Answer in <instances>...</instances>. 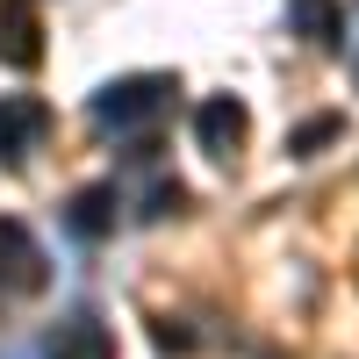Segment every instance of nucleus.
I'll list each match as a JSON object with an SVG mask.
<instances>
[{
    "label": "nucleus",
    "mask_w": 359,
    "mask_h": 359,
    "mask_svg": "<svg viewBox=\"0 0 359 359\" xmlns=\"http://www.w3.org/2000/svg\"><path fill=\"white\" fill-rule=\"evenodd\" d=\"M172 94H180L172 72H130V79H108L101 94L86 101V115H94V130L130 137V130H151L158 115L172 108Z\"/></svg>",
    "instance_id": "f257e3e1"
},
{
    "label": "nucleus",
    "mask_w": 359,
    "mask_h": 359,
    "mask_svg": "<svg viewBox=\"0 0 359 359\" xmlns=\"http://www.w3.org/2000/svg\"><path fill=\"white\" fill-rule=\"evenodd\" d=\"M245 137H252V108L245 101H237V94H216V101H201L194 108V144H201V151L208 158H237V151H245Z\"/></svg>",
    "instance_id": "f03ea898"
},
{
    "label": "nucleus",
    "mask_w": 359,
    "mask_h": 359,
    "mask_svg": "<svg viewBox=\"0 0 359 359\" xmlns=\"http://www.w3.org/2000/svg\"><path fill=\"white\" fill-rule=\"evenodd\" d=\"M43 280H50V266H43V245L29 237V223L0 216V287H8V294H36Z\"/></svg>",
    "instance_id": "7ed1b4c3"
},
{
    "label": "nucleus",
    "mask_w": 359,
    "mask_h": 359,
    "mask_svg": "<svg viewBox=\"0 0 359 359\" xmlns=\"http://www.w3.org/2000/svg\"><path fill=\"white\" fill-rule=\"evenodd\" d=\"M43 130H50V108L36 94H0V165H22L43 144Z\"/></svg>",
    "instance_id": "20e7f679"
},
{
    "label": "nucleus",
    "mask_w": 359,
    "mask_h": 359,
    "mask_svg": "<svg viewBox=\"0 0 359 359\" xmlns=\"http://www.w3.org/2000/svg\"><path fill=\"white\" fill-rule=\"evenodd\" d=\"M0 65H15V72L43 65V22L29 0H0Z\"/></svg>",
    "instance_id": "39448f33"
},
{
    "label": "nucleus",
    "mask_w": 359,
    "mask_h": 359,
    "mask_svg": "<svg viewBox=\"0 0 359 359\" xmlns=\"http://www.w3.org/2000/svg\"><path fill=\"white\" fill-rule=\"evenodd\" d=\"M43 359H115V331L101 316H65V323H50V345H43Z\"/></svg>",
    "instance_id": "423d86ee"
},
{
    "label": "nucleus",
    "mask_w": 359,
    "mask_h": 359,
    "mask_svg": "<svg viewBox=\"0 0 359 359\" xmlns=\"http://www.w3.org/2000/svg\"><path fill=\"white\" fill-rule=\"evenodd\" d=\"M65 223L79 237H108L115 223H123V194H115V180H94V187H79L72 208H65Z\"/></svg>",
    "instance_id": "0eeeda50"
},
{
    "label": "nucleus",
    "mask_w": 359,
    "mask_h": 359,
    "mask_svg": "<svg viewBox=\"0 0 359 359\" xmlns=\"http://www.w3.org/2000/svg\"><path fill=\"white\" fill-rule=\"evenodd\" d=\"M287 29L316 50H338L345 43V8L338 0H287Z\"/></svg>",
    "instance_id": "6e6552de"
},
{
    "label": "nucleus",
    "mask_w": 359,
    "mask_h": 359,
    "mask_svg": "<svg viewBox=\"0 0 359 359\" xmlns=\"http://www.w3.org/2000/svg\"><path fill=\"white\" fill-rule=\"evenodd\" d=\"M331 137H345V115H316V123H302V130L287 137V151H294V158H316Z\"/></svg>",
    "instance_id": "1a4fd4ad"
},
{
    "label": "nucleus",
    "mask_w": 359,
    "mask_h": 359,
    "mask_svg": "<svg viewBox=\"0 0 359 359\" xmlns=\"http://www.w3.org/2000/svg\"><path fill=\"white\" fill-rule=\"evenodd\" d=\"M180 208H187V194H180L172 180H158V187H151V201H144V223H165V216H180Z\"/></svg>",
    "instance_id": "9d476101"
},
{
    "label": "nucleus",
    "mask_w": 359,
    "mask_h": 359,
    "mask_svg": "<svg viewBox=\"0 0 359 359\" xmlns=\"http://www.w3.org/2000/svg\"><path fill=\"white\" fill-rule=\"evenodd\" d=\"M352 79H359V57H352Z\"/></svg>",
    "instance_id": "9b49d317"
}]
</instances>
